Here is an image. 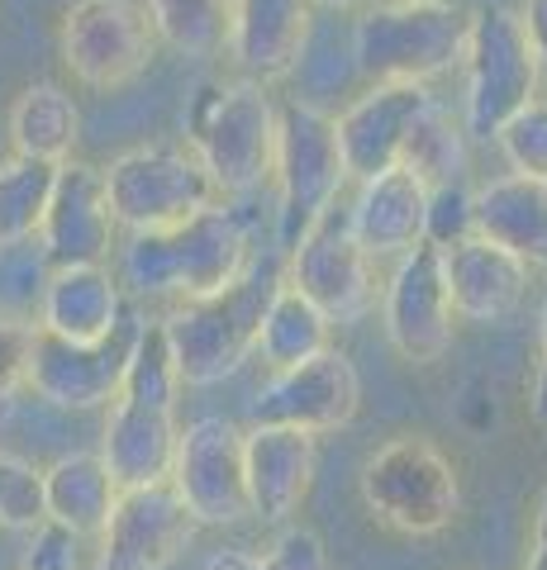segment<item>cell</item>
<instances>
[{"label":"cell","mask_w":547,"mask_h":570,"mask_svg":"<svg viewBox=\"0 0 547 570\" xmlns=\"http://www.w3.org/2000/svg\"><path fill=\"white\" fill-rule=\"evenodd\" d=\"M48 519L43 504V471L33 461L0 452V528L6 532H33Z\"/></svg>","instance_id":"31"},{"label":"cell","mask_w":547,"mask_h":570,"mask_svg":"<svg viewBox=\"0 0 547 570\" xmlns=\"http://www.w3.org/2000/svg\"><path fill=\"white\" fill-rule=\"evenodd\" d=\"M167 485L196 519V528H234L253 519L243 428L224 414H201L182 428Z\"/></svg>","instance_id":"11"},{"label":"cell","mask_w":547,"mask_h":570,"mask_svg":"<svg viewBox=\"0 0 547 570\" xmlns=\"http://www.w3.org/2000/svg\"><path fill=\"white\" fill-rule=\"evenodd\" d=\"M20 570H81V538L77 532H67L62 523L43 519L39 528L29 532Z\"/></svg>","instance_id":"35"},{"label":"cell","mask_w":547,"mask_h":570,"mask_svg":"<svg viewBox=\"0 0 547 570\" xmlns=\"http://www.w3.org/2000/svg\"><path fill=\"white\" fill-rule=\"evenodd\" d=\"M129 314L115 266H52L39 291V333L62 343H105Z\"/></svg>","instance_id":"21"},{"label":"cell","mask_w":547,"mask_h":570,"mask_svg":"<svg viewBox=\"0 0 547 570\" xmlns=\"http://www.w3.org/2000/svg\"><path fill=\"white\" fill-rule=\"evenodd\" d=\"M515 14H519V24H524L528 52H534V62H538V81H543V91H547V0H524Z\"/></svg>","instance_id":"37"},{"label":"cell","mask_w":547,"mask_h":570,"mask_svg":"<svg viewBox=\"0 0 547 570\" xmlns=\"http://www.w3.org/2000/svg\"><path fill=\"white\" fill-rule=\"evenodd\" d=\"M138 328H144V318L134 314V305L125 314V324L105 337V343H62V337L33 328L25 390H33L52 409H77V414L110 409L119 385H125V366L138 343Z\"/></svg>","instance_id":"13"},{"label":"cell","mask_w":547,"mask_h":570,"mask_svg":"<svg viewBox=\"0 0 547 570\" xmlns=\"http://www.w3.org/2000/svg\"><path fill=\"white\" fill-rule=\"evenodd\" d=\"M419 6H448V0H419Z\"/></svg>","instance_id":"43"},{"label":"cell","mask_w":547,"mask_h":570,"mask_svg":"<svg viewBox=\"0 0 547 570\" xmlns=\"http://www.w3.org/2000/svg\"><path fill=\"white\" fill-rule=\"evenodd\" d=\"M443 272L457 324H505L528 295V266L486 238L443 247Z\"/></svg>","instance_id":"22"},{"label":"cell","mask_w":547,"mask_h":570,"mask_svg":"<svg viewBox=\"0 0 547 570\" xmlns=\"http://www.w3.org/2000/svg\"><path fill=\"white\" fill-rule=\"evenodd\" d=\"M100 171L119 234H163L219 200L209 171L186 142H144L110 157Z\"/></svg>","instance_id":"8"},{"label":"cell","mask_w":547,"mask_h":570,"mask_svg":"<svg viewBox=\"0 0 547 570\" xmlns=\"http://www.w3.org/2000/svg\"><path fill=\"white\" fill-rule=\"evenodd\" d=\"M281 105L248 77L205 81L186 105V148L201 157L219 200L272 186Z\"/></svg>","instance_id":"3"},{"label":"cell","mask_w":547,"mask_h":570,"mask_svg":"<svg viewBox=\"0 0 547 570\" xmlns=\"http://www.w3.org/2000/svg\"><path fill=\"white\" fill-rule=\"evenodd\" d=\"M201 570H262V557L248 547H219V551H209Z\"/></svg>","instance_id":"38"},{"label":"cell","mask_w":547,"mask_h":570,"mask_svg":"<svg viewBox=\"0 0 547 570\" xmlns=\"http://www.w3.org/2000/svg\"><path fill=\"white\" fill-rule=\"evenodd\" d=\"M176 438H182L176 409L115 395L110 414H105V438H100V461L110 471L115 490L125 494V490L167 485Z\"/></svg>","instance_id":"20"},{"label":"cell","mask_w":547,"mask_h":570,"mask_svg":"<svg viewBox=\"0 0 547 570\" xmlns=\"http://www.w3.org/2000/svg\"><path fill=\"white\" fill-rule=\"evenodd\" d=\"M524 570H547V490L538 494V509H534V542H528Z\"/></svg>","instance_id":"39"},{"label":"cell","mask_w":547,"mask_h":570,"mask_svg":"<svg viewBox=\"0 0 547 570\" xmlns=\"http://www.w3.org/2000/svg\"><path fill=\"white\" fill-rule=\"evenodd\" d=\"M262 570H329V547L310 523H281L262 551Z\"/></svg>","instance_id":"34"},{"label":"cell","mask_w":547,"mask_h":570,"mask_svg":"<svg viewBox=\"0 0 547 570\" xmlns=\"http://www.w3.org/2000/svg\"><path fill=\"white\" fill-rule=\"evenodd\" d=\"M438 96L429 86H367L352 96L333 124H339V153L348 167V181H372V176L391 171L404 163V142H410L419 115L429 110Z\"/></svg>","instance_id":"16"},{"label":"cell","mask_w":547,"mask_h":570,"mask_svg":"<svg viewBox=\"0 0 547 570\" xmlns=\"http://www.w3.org/2000/svg\"><path fill=\"white\" fill-rule=\"evenodd\" d=\"M115 480L105 471L100 452H62L52 466H43V504L48 519L62 523L77 538H100L115 513Z\"/></svg>","instance_id":"26"},{"label":"cell","mask_w":547,"mask_h":570,"mask_svg":"<svg viewBox=\"0 0 547 570\" xmlns=\"http://www.w3.org/2000/svg\"><path fill=\"white\" fill-rule=\"evenodd\" d=\"M33 356V324L25 314L0 309V400H10L14 390H25Z\"/></svg>","instance_id":"36"},{"label":"cell","mask_w":547,"mask_h":570,"mask_svg":"<svg viewBox=\"0 0 547 570\" xmlns=\"http://www.w3.org/2000/svg\"><path fill=\"white\" fill-rule=\"evenodd\" d=\"M358 490L367 513L404 538H433L462 513V475H457L452 456L414 433L381 442L367 456Z\"/></svg>","instance_id":"5"},{"label":"cell","mask_w":547,"mask_h":570,"mask_svg":"<svg viewBox=\"0 0 547 570\" xmlns=\"http://www.w3.org/2000/svg\"><path fill=\"white\" fill-rule=\"evenodd\" d=\"M528 414H534L547 428V362H538L534 385H528Z\"/></svg>","instance_id":"40"},{"label":"cell","mask_w":547,"mask_h":570,"mask_svg":"<svg viewBox=\"0 0 547 570\" xmlns=\"http://www.w3.org/2000/svg\"><path fill=\"white\" fill-rule=\"evenodd\" d=\"M310 6L314 10H324V14H352V10H367V6H372V0H310Z\"/></svg>","instance_id":"41"},{"label":"cell","mask_w":547,"mask_h":570,"mask_svg":"<svg viewBox=\"0 0 547 570\" xmlns=\"http://www.w3.org/2000/svg\"><path fill=\"white\" fill-rule=\"evenodd\" d=\"M467 10L419 6V0H372L352 20V62L372 86H429L462 71Z\"/></svg>","instance_id":"4"},{"label":"cell","mask_w":547,"mask_h":570,"mask_svg":"<svg viewBox=\"0 0 547 570\" xmlns=\"http://www.w3.org/2000/svg\"><path fill=\"white\" fill-rule=\"evenodd\" d=\"M538 362H547V299L538 309Z\"/></svg>","instance_id":"42"},{"label":"cell","mask_w":547,"mask_h":570,"mask_svg":"<svg viewBox=\"0 0 547 570\" xmlns=\"http://www.w3.org/2000/svg\"><path fill=\"white\" fill-rule=\"evenodd\" d=\"M286 285L320 309L333 328L362 324L377 305V262L362 253L348 200H333L286 253Z\"/></svg>","instance_id":"9"},{"label":"cell","mask_w":547,"mask_h":570,"mask_svg":"<svg viewBox=\"0 0 547 570\" xmlns=\"http://www.w3.org/2000/svg\"><path fill=\"white\" fill-rule=\"evenodd\" d=\"M476 238V186H429V214H423V243L452 247Z\"/></svg>","instance_id":"33"},{"label":"cell","mask_w":547,"mask_h":570,"mask_svg":"<svg viewBox=\"0 0 547 570\" xmlns=\"http://www.w3.org/2000/svg\"><path fill=\"white\" fill-rule=\"evenodd\" d=\"M6 138L14 157H39V163H72V148L81 142V105L58 81H29L10 100Z\"/></svg>","instance_id":"25"},{"label":"cell","mask_w":547,"mask_h":570,"mask_svg":"<svg viewBox=\"0 0 547 570\" xmlns=\"http://www.w3.org/2000/svg\"><path fill=\"white\" fill-rule=\"evenodd\" d=\"M243 466H248L253 519L281 528L310 499L314 466H320V438L295 433V428L253 423L243 428Z\"/></svg>","instance_id":"19"},{"label":"cell","mask_w":547,"mask_h":570,"mask_svg":"<svg viewBox=\"0 0 547 570\" xmlns=\"http://www.w3.org/2000/svg\"><path fill=\"white\" fill-rule=\"evenodd\" d=\"M543 96L538 62L528 52L524 24L509 6H481L467 20L462 52V129L476 142H496L519 110Z\"/></svg>","instance_id":"6"},{"label":"cell","mask_w":547,"mask_h":570,"mask_svg":"<svg viewBox=\"0 0 547 570\" xmlns=\"http://www.w3.org/2000/svg\"><path fill=\"white\" fill-rule=\"evenodd\" d=\"M228 6L234 0H144L157 43L186 52V58H209L224 48Z\"/></svg>","instance_id":"30"},{"label":"cell","mask_w":547,"mask_h":570,"mask_svg":"<svg viewBox=\"0 0 547 570\" xmlns=\"http://www.w3.org/2000/svg\"><path fill=\"white\" fill-rule=\"evenodd\" d=\"M423 214H429V186L404 167L381 171L372 181H358V190H352V200H348L352 234H358L362 253L372 262H381V257L395 262L410 253V247H419Z\"/></svg>","instance_id":"23"},{"label":"cell","mask_w":547,"mask_h":570,"mask_svg":"<svg viewBox=\"0 0 547 570\" xmlns=\"http://www.w3.org/2000/svg\"><path fill=\"white\" fill-rule=\"evenodd\" d=\"M362 409V376L352 366V356L339 347H329L310 362H300L291 371H272L253 395V423L267 428H295V433L324 438L339 433L358 419Z\"/></svg>","instance_id":"14"},{"label":"cell","mask_w":547,"mask_h":570,"mask_svg":"<svg viewBox=\"0 0 547 570\" xmlns=\"http://www.w3.org/2000/svg\"><path fill=\"white\" fill-rule=\"evenodd\" d=\"M58 52L72 81L91 91H119L148 71L157 33L138 0H72L58 24Z\"/></svg>","instance_id":"10"},{"label":"cell","mask_w":547,"mask_h":570,"mask_svg":"<svg viewBox=\"0 0 547 570\" xmlns=\"http://www.w3.org/2000/svg\"><path fill=\"white\" fill-rule=\"evenodd\" d=\"M39 247L52 266H110L119 247V228H115L100 167L62 163L43 228H39Z\"/></svg>","instance_id":"17"},{"label":"cell","mask_w":547,"mask_h":570,"mask_svg":"<svg viewBox=\"0 0 547 570\" xmlns=\"http://www.w3.org/2000/svg\"><path fill=\"white\" fill-rule=\"evenodd\" d=\"M320 10L310 0H234L228 6V62L257 86L286 81L305 58Z\"/></svg>","instance_id":"18"},{"label":"cell","mask_w":547,"mask_h":570,"mask_svg":"<svg viewBox=\"0 0 547 570\" xmlns=\"http://www.w3.org/2000/svg\"><path fill=\"white\" fill-rule=\"evenodd\" d=\"M333 324L310 305L305 295L295 291V285L281 281V291L272 295L267 314H262V328H257V352L262 366L267 371H291L300 362H310V356L329 352L333 343Z\"/></svg>","instance_id":"27"},{"label":"cell","mask_w":547,"mask_h":570,"mask_svg":"<svg viewBox=\"0 0 547 570\" xmlns=\"http://www.w3.org/2000/svg\"><path fill=\"white\" fill-rule=\"evenodd\" d=\"M348 167L339 153V124L320 105H281L276 124V163H272V190H276V253L286 257L295 238L320 219V214L343 200Z\"/></svg>","instance_id":"7"},{"label":"cell","mask_w":547,"mask_h":570,"mask_svg":"<svg viewBox=\"0 0 547 570\" xmlns=\"http://www.w3.org/2000/svg\"><path fill=\"white\" fill-rule=\"evenodd\" d=\"M476 238L505 247L528 272H547V181L505 171L476 186Z\"/></svg>","instance_id":"24"},{"label":"cell","mask_w":547,"mask_h":570,"mask_svg":"<svg viewBox=\"0 0 547 570\" xmlns=\"http://www.w3.org/2000/svg\"><path fill=\"white\" fill-rule=\"evenodd\" d=\"M467 148L471 138L462 129V115H452L443 100H433L419 115L410 142H404V171H414L423 186H452L467 181Z\"/></svg>","instance_id":"29"},{"label":"cell","mask_w":547,"mask_h":570,"mask_svg":"<svg viewBox=\"0 0 547 570\" xmlns=\"http://www.w3.org/2000/svg\"><path fill=\"white\" fill-rule=\"evenodd\" d=\"M253 228L243 209L215 200L163 234H125L115 247V281L129 299H191L219 295L253 262Z\"/></svg>","instance_id":"1"},{"label":"cell","mask_w":547,"mask_h":570,"mask_svg":"<svg viewBox=\"0 0 547 570\" xmlns=\"http://www.w3.org/2000/svg\"><path fill=\"white\" fill-rule=\"evenodd\" d=\"M281 281H286V257L276 247L272 253H253V262L243 266L234 285H224L219 295L176 305L163 318L182 385H219L253 362L262 314H267L272 295L281 291Z\"/></svg>","instance_id":"2"},{"label":"cell","mask_w":547,"mask_h":570,"mask_svg":"<svg viewBox=\"0 0 547 570\" xmlns=\"http://www.w3.org/2000/svg\"><path fill=\"white\" fill-rule=\"evenodd\" d=\"M381 328L395 356L410 366H433L448 356L457 314L448 295L443 247L419 243L404 257H395L391 276L381 285Z\"/></svg>","instance_id":"12"},{"label":"cell","mask_w":547,"mask_h":570,"mask_svg":"<svg viewBox=\"0 0 547 570\" xmlns=\"http://www.w3.org/2000/svg\"><path fill=\"white\" fill-rule=\"evenodd\" d=\"M496 148L509 163V171L547 181V96H538L528 110H519L505 124V129L496 134Z\"/></svg>","instance_id":"32"},{"label":"cell","mask_w":547,"mask_h":570,"mask_svg":"<svg viewBox=\"0 0 547 570\" xmlns=\"http://www.w3.org/2000/svg\"><path fill=\"white\" fill-rule=\"evenodd\" d=\"M196 538V519L176 499L172 485L125 490L100 532V551L91 570H167Z\"/></svg>","instance_id":"15"},{"label":"cell","mask_w":547,"mask_h":570,"mask_svg":"<svg viewBox=\"0 0 547 570\" xmlns=\"http://www.w3.org/2000/svg\"><path fill=\"white\" fill-rule=\"evenodd\" d=\"M58 171L62 167L39 163V157H0V253L39 238Z\"/></svg>","instance_id":"28"}]
</instances>
